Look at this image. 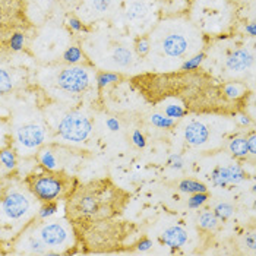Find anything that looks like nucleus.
<instances>
[{
  "instance_id": "obj_1",
  "label": "nucleus",
  "mask_w": 256,
  "mask_h": 256,
  "mask_svg": "<svg viewBox=\"0 0 256 256\" xmlns=\"http://www.w3.org/2000/svg\"><path fill=\"white\" fill-rule=\"evenodd\" d=\"M132 85L148 102L158 106L167 100L182 102L184 114L234 116L240 102L226 96L224 85L198 69H183L172 74H144L132 78Z\"/></svg>"
},
{
  "instance_id": "obj_2",
  "label": "nucleus",
  "mask_w": 256,
  "mask_h": 256,
  "mask_svg": "<svg viewBox=\"0 0 256 256\" xmlns=\"http://www.w3.org/2000/svg\"><path fill=\"white\" fill-rule=\"evenodd\" d=\"M129 199V192L107 178L78 183L66 198V220L70 226H78L118 218L126 210Z\"/></svg>"
},
{
  "instance_id": "obj_3",
  "label": "nucleus",
  "mask_w": 256,
  "mask_h": 256,
  "mask_svg": "<svg viewBox=\"0 0 256 256\" xmlns=\"http://www.w3.org/2000/svg\"><path fill=\"white\" fill-rule=\"evenodd\" d=\"M76 243L86 252H112L124 246L126 240L135 234V226L116 218L101 220L88 224L72 226Z\"/></svg>"
},
{
  "instance_id": "obj_4",
  "label": "nucleus",
  "mask_w": 256,
  "mask_h": 256,
  "mask_svg": "<svg viewBox=\"0 0 256 256\" xmlns=\"http://www.w3.org/2000/svg\"><path fill=\"white\" fill-rule=\"evenodd\" d=\"M38 200L28 190L25 182L10 178L0 188V230L12 232L18 224L22 228L36 218Z\"/></svg>"
},
{
  "instance_id": "obj_5",
  "label": "nucleus",
  "mask_w": 256,
  "mask_h": 256,
  "mask_svg": "<svg viewBox=\"0 0 256 256\" xmlns=\"http://www.w3.org/2000/svg\"><path fill=\"white\" fill-rule=\"evenodd\" d=\"M28 190L40 204H56L60 199H66L79 182L63 170H47L30 173L24 178Z\"/></svg>"
},
{
  "instance_id": "obj_6",
  "label": "nucleus",
  "mask_w": 256,
  "mask_h": 256,
  "mask_svg": "<svg viewBox=\"0 0 256 256\" xmlns=\"http://www.w3.org/2000/svg\"><path fill=\"white\" fill-rule=\"evenodd\" d=\"M30 227L48 249L50 255L64 254L66 249L72 248L76 243L74 228L68 220L38 221L34 218L32 221H30Z\"/></svg>"
},
{
  "instance_id": "obj_7",
  "label": "nucleus",
  "mask_w": 256,
  "mask_h": 256,
  "mask_svg": "<svg viewBox=\"0 0 256 256\" xmlns=\"http://www.w3.org/2000/svg\"><path fill=\"white\" fill-rule=\"evenodd\" d=\"M25 24L24 0H0V37L18 31Z\"/></svg>"
},
{
  "instance_id": "obj_8",
  "label": "nucleus",
  "mask_w": 256,
  "mask_h": 256,
  "mask_svg": "<svg viewBox=\"0 0 256 256\" xmlns=\"http://www.w3.org/2000/svg\"><path fill=\"white\" fill-rule=\"evenodd\" d=\"M92 123L79 113H69L60 120L58 132L63 139L70 142H82L90 136Z\"/></svg>"
},
{
  "instance_id": "obj_9",
  "label": "nucleus",
  "mask_w": 256,
  "mask_h": 256,
  "mask_svg": "<svg viewBox=\"0 0 256 256\" xmlns=\"http://www.w3.org/2000/svg\"><path fill=\"white\" fill-rule=\"evenodd\" d=\"M56 84L60 90L69 94H80L90 86V74L79 66H70L62 69L58 75Z\"/></svg>"
},
{
  "instance_id": "obj_10",
  "label": "nucleus",
  "mask_w": 256,
  "mask_h": 256,
  "mask_svg": "<svg viewBox=\"0 0 256 256\" xmlns=\"http://www.w3.org/2000/svg\"><path fill=\"white\" fill-rule=\"evenodd\" d=\"M16 139L26 151L38 150L46 140V129L37 123H26L16 130Z\"/></svg>"
},
{
  "instance_id": "obj_11",
  "label": "nucleus",
  "mask_w": 256,
  "mask_h": 256,
  "mask_svg": "<svg viewBox=\"0 0 256 256\" xmlns=\"http://www.w3.org/2000/svg\"><path fill=\"white\" fill-rule=\"evenodd\" d=\"M161 48L168 58L178 59V58H182L188 53L189 40L186 38L183 34H170L162 40Z\"/></svg>"
},
{
  "instance_id": "obj_12",
  "label": "nucleus",
  "mask_w": 256,
  "mask_h": 256,
  "mask_svg": "<svg viewBox=\"0 0 256 256\" xmlns=\"http://www.w3.org/2000/svg\"><path fill=\"white\" fill-rule=\"evenodd\" d=\"M184 139L194 146L204 145L210 139V129L202 122H190L184 129Z\"/></svg>"
},
{
  "instance_id": "obj_13",
  "label": "nucleus",
  "mask_w": 256,
  "mask_h": 256,
  "mask_svg": "<svg viewBox=\"0 0 256 256\" xmlns=\"http://www.w3.org/2000/svg\"><path fill=\"white\" fill-rule=\"evenodd\" d=\"M254 62V54L248 50H237L228 59H227V68L233 72H243L250 68Z\"/></svg>"
},
{
  "instance_id": "obj_14",
  "label": "nucleus",
  "mask_w": 256,
  "mask_h": 256,
  "mask_svg": "<svg viewBox=\"0 0 256 256\" xmlns=\"http://www.w3.org/2000/svg\"><path fill=\"white\" fill-rule=\"evenodd\" d=\"M161 242L170 248H182L188 242V233L180 227H170L162 233Z\"/></svg>"
},
{
  "instance_id": "obj_15",
  "label": "nucleus",
  "mask_w": 256,
  "mask_h": 256,
  "mask_svg": "<svg viewBox=\"0 0 256 256\" xmlns=\"http://www.w3.org/2000/svg\"><path fill=\"white\" fill-rule=\"evenodd\" d=\"M148 15V9L144 3H134L128 9V18L130 20H142Z\"/></svg>"
},
{
  "instance_id": "obj_16",
  "label": "nucleus",
  "mask_w": 256,
  "mask_h": 256,
  "mask_svg": "<svg viewBox=\"0 0 256 256\" xmlns=\"http://www.w3.org/2000/svg\"><path fill=\"white\" fill-rule=\"evenodd\" d=\"M180 190L182 192H188V194H202L206 190L205 184L195 182V180H183L180 184H178Z\"/></svg>"
},
{
  "instance_id": "obj_17",
  "label": "nucleus",
  "mask_w": 256,
  "mask_h": 256,
  "mask_svg": "<svg viewBox=\"0 0 256 256\" xmlns=\"http://www.w3.org/2000/svg\"><path fill=\"white\" fill-rule=\"evenodd\" d=\"M113 59L120 66H129L132 63V53L126 47H118L113 53Z\"/></svg>"
},
{
  "instance_id": "obj_18",
  "label": "nucleus",
  "mask_w": 256,
  "mask_h": 256,
  "mask_svg": "<svg viewBox=\"0 0 256 256\" xmlns=\"http://www.w3.org/2000/svg\"><path fill=\"white\" fill-rule=\"evenodd\" d=\"M217 222L218 220L217 217L214 216V214H211V212H202L200 214V217H199V227L200 228H205V230H212V228H216L217 227Z\"/></svg>"
},
{
  "instance_id": "obj_19",
  "label": "nucleus",
  "mask_w": 256,
  "mask_h": 256,
  "mask_svg": "<svg viewBox=\"0 0 256 256\" xmlns=\"http://www.w3.org/2000/svg\"><path fill=\"white\" fill-rule=\"evenodd\" d=\"M14 88V80L8 70L0 69V94H9Z\"/></svg>"
},
{
  "instance_id": "obj_20",
  "label": "nucleus",
  "mask_w": 256,
  "mask_h": 256,
  "mask_svg": "<svg viewBox=\"0 0 256 256\" xmlns=\"http://www.w3.org/2000/svg\"><path fill=\"white\" fill-rule=\"evenodd\" d=\"M230 150H232V152H233L234 156H237V157H243V156H246V154L249 152L246 139L242 138L233 139L232 144H230Z\"/></svg>"
},
{
  "instance_id": "obj_21",
  "label": "nucleus",
  "mask_w": 256,
  "mask_h": 256,
  "mask_svg": "<svg viewBox=\"0 0 256 256\" xmlns=\"http://www.w3.org/2000/svg\"><path fill=\"white\" fill-rule=\"evenodd\" d=\"M0 162L4 164L8 168H15V166H16V157H15L14 150H10V148L0 150Z\"/></svg>"
},
{
  "instance_id": "obj_22",
  "label": "nucleus",
  "mask_w": 256,
  "mask_h": 256,
  "mask_svg": "<svg viewBox=\"0 0 256 256\" xmlns=\"http://www.w3.org/2000/svg\"><path fill=\"white\" fill-rule=\"evenodd\" d=\"M80 58H82V53H80V50H79L78 47H70L64 53V60L69 62V63H75V62L80 60Z\"/></svg>"
},
{
  "instance_id": "obj_23",
  "label": "nucleus",
  "mask_w": 256,
  "mask_h": 256,
  "mask_svg": "<svg viewBox=\"0 0 256 256\" xmlns=\"http://www.w3.org/2000/svg\"><path fill=\"white\" fill-rule=\"evenodd\" d=\"M232 212H233L232 206H228V205H226V204L218 205L217 208H216V214H217L218 217H221V218H227L230 214H232Z\"/></svg>"
},
{
  "instance_id": "obj_24",
  "label": "nucleus",
  "mask_w": 256,
  "mask_h": 256,
  "mask_svg": "<svg viewBox=\"0 0 256 256\" xmlns=\"http://www.w3.org/2000/svg\"><path fill=\"white\" fill-rule=\"evenodd\" d=\"M136 50H138V53L140 56H144V54H146L148 53V50H150V44H148V41L145 38H140L138 41V44H136Z\"/></svg>"
},
{
  "instance_id": "obj_25",
  "label": "nucleus",
  "mask_w": 256,
  "mask_h": 256,
  "mask_svg": "<svg viewBox=\"0 0 256 256\" xmlns=\"http://www.w3.org/2000/svg\"><path fill=\"white\" fill-rule=\"evenodd\" d=\"M108 4H110V0H92V6H94V9L98 10V12L107 10Z\"/></svg>"
},
{
  "instance_id": "obj_26",
  "label": "nucleus",
  "mask_w": 256,
  "mask_h": 256,
  "mask_svg": "<svg viewBox=\"0 0 256 256\" xmlns=\"http://www.w3.org/2000/svg\"><path fill=\"white\" fill-rule=\"evenodd\" d=\"M118 76H114V75H110V74H102V75H100L98 76V84L100 86H104L106 84H108V82H113V80H118Z\"/></svg>"
},
{
  "instance_id": "obj_27",
  "label": "nucleus",
  "mask_w": 256,
  "mask_h": 256,
  "mask_svg": "<svg viewBox=\"0 0 256 256\" xmlns=\"http://www.w3.org/2000/svg\"><path fill=\"white\" fill-rule=\"evenodd\" d=\"M202 58H204V54H199V56L194 58L192 60H189V62L183 66V69H196V66L200 63Z\"/></svg>"
},
{
  "instance_id": "obj_28",
  "label": "nucleus",
  "mask_w": 256,
  "mask_h": 256,
  "mask_svg": "<svg viewBox=\"0 0 256 256\" xmlns=\"http://www.w3.org/2000/svg\"><path fill=\"white\" fill-rule=\"evenodd\" d=\"M246 144H248V150H249V152L250 154H255L256 150H255V134H252L250 135V138L246 139Z\"/></svg>"
},
{
  "instance_id": "obj_29",
  "label": "nucleus",
  "mask_w": 256,
  "mask_h": 256,
  "mask_svg": "<svg viewBox=\"0 0 256 256\" xmlns=\"http://www.w3.org/2000/svg\"><path fill=\"white\" fill-rule=\"evenodd\" d=\"M205 199H206L205 195H196V196L192 198V204H194V205H196V204H202Z\"/></svg>"
}]
</instances>
